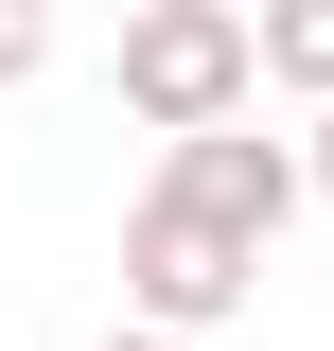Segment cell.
<instances>
[{
  "instance_id": "1",
  "label": "cell",
  "mask_w": 334,
  "mask_h": 351,
  "mask_svg": "<svg viewBox=\"0 0 334 351\" xmlns=\"http://www.w3.org/2000/svg\"><path fill=\"white\" fill-rule=\"evenodd\" d=\"M106 71H124V123H159V141L247 123V0H141Z\"/></svg>"
},
{
  "instance_id": "2",
  "label": "cell",
  "mask_w": 334,
  "mask_h": 351,
  "mask_svg": "<svg viewBox=\"0 0 334 351\" xmlns=\"http://www.w3.org/2000/svg\"><path fill=\"white\" fill-rule=\"evenodd\" d=\"M176 228H211V246H282L299 228V141H264V123H211V141H159V176H141Z\"/></svg>"
},
{
  "instance_id": "3",
  "label": "cell",
  "mask_w": 334,
  "mask_h": 351,
  "mask_svg": "<svg viewBox=\"0 0 334 351\" xmlns=\"http://www.w3.org/2000/svg\"><path fill=\"white\" fill-rule=\"evenodd\" d=\"M247 299H264V263H247V246H211V228H176L159 193L124 211V334H176V351H211V334H229Z\"/></svg>"
},
{
  "instance_id": "4",
  "label": "cell",
  "mask_w": 334,
  "mask_h": 351,
  "mask_svg": "<svg viewBox=\"0 0 334 351\" xmlns=\"http://www.w3.org/2000/svg\"><path fill=\"white\" fill-rule=\"evenodd\" d=\"M247 88L334 106V0H264V18H247Z\"/></svg>"
},
{
  "instance_id": "5",
  "label": "cell",
  "mask_w": 334,
  "mask_h": 351,
  "mask_svg": "<svg viewBox=\"0 0 334 351\" xmlns=\"http://www.w3.org/2000/svg\"><path fill=\"white\" fill-rule=\"evenodd\" d=\"M53 71V18H36V0H0V88H36Z\"/></svg>"
},
{
  "instance_id": "6",
  "label": "cell",
  "mask_w": 334,
  "mask_h": 351,
  "mask_svg": "<svg viewBox=\"0 0 334 351\" xmlns=\"http://www.w3.org/2000/svg\"><path fill=\"white\" fill-rule=\"evenodd\" d=\"M299 211H334V106H317V141H299Z\"/></svg>"
},
{
  "instance_id": "7",
  "label": "cell",
  "mask_w": 334,
  "mask_h": 351,
  "mask_svg": "<svg viewBox=\"0 0 334 351\" xmlns=\"http://www.w3.org/2000/svg\"><path fill=\"white\" fill-rule=\"evenodd\" d=\"M106 351H176V334H106Z\"/></svg>"
}]
</instances>
